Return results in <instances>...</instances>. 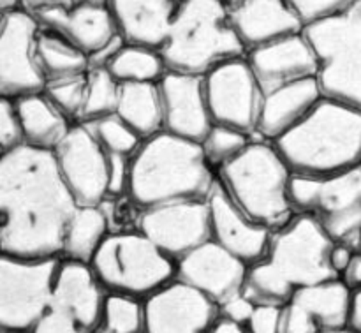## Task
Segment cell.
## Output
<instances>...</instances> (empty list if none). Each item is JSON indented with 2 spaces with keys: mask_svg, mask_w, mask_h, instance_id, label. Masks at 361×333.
<instances>
[{
  "mask_svg": "<svg viewBox=\"0 0 361 333\" xmlns=\"http://www.w3.org/2000/svg\"><path fill=\"white\" fill-rule=\"evenodd\" d=\"M78 205L53 152L27 145L0 159V254L25 260L62 258L67 224Z\"/></svg>",
  "mask_w": 361,
  "mask_h": 333,
  "instance_id": "cell-1",
  "label": "cell"
},
{
  "mask_svg": "<svg viewBox=\"0 0 361 333\" xmlns=\"http://www.w3.org/2000/svg\"><path fill=\"white\" fill-rule=\"evenodd\" d=\"M334 242L310 215L296 214L271 233L263 261L247 270L243 295L256 305L284 307L296 291L338 279L330 265Z\"/></svg>",
  "mask_w": 361,
  "mask_h": 333,
  "instance_id": "cell-2",
  "label": "cell"
},
{
  "mask_svg": "<svg viewBox=\"0 0 361 333\" xmlns=\"http://www.w3.org/2000/svg\"><path fill=\"white\" fill-rule=\"evenodd\" d=\"M217 183L200 143L166 133L141 143L130 159L129 200L141 212L183 201L207 200Z\"/></svg>",
  "mask_w": 361,
  "mask_h": 333,
  "instance_id": "cell-3",
  "label": "cell"
},
{
  "mask_svg": "<svg viewBox=\"0 0 361 333\" xmlns=\"http://www.w3.org/2000/svg\"><path fill=\"white\" fill-rule=\"evenodd\" d=\"M274 147L296 176L323 178L361 166V111L323 99Z\"/></svg>",
  "mask_w": 361,
  "mask_h": 333,
  "instance_id": "cell-4",
  "label": "cell"
},
{
  "mask_svg": "<svg viewBox=\"0 0 361 333\" xmlns=\"http://www.w3.org/2000/svg\"><path fill=\"white\" fill-rule=\"evenodd\" d=\"M293 173L270 141L257 140L217 169L229 200L254 224L275 233L296 215L289 198Z\"/></svg>",
  "mask_w": 361,
  "mask_h": 333,
  "instance_id": "cell-5",
  "label": "cell"
},
{
  "mask_svg": "<svg viewBox=\"0 0 361 333\" xmlns=\"http://www.w3.org/2000/svg\"><path fill=\"white\" fill-rule=\"evenodd\" d=\"M159 52L166 69L194 76H207L215 67L247 55L224 0H197L180 6Z\"/></svg>",
  "mask_w": 361,
  "mask_h": 333,
  "instance_id": "cell-6",
  "label": "cell"
},
{
  "mask_svg": "<svg viewBox=\"0 0 361 333\" xmlns=\"http://www.w3.org/2000/svg\"><path fill=\"white\" fill-rule=\"evenodd\" d=\"M303 35L319 62L316 80L323 97L361 111V0L303 28Z\"/></svg>",
  "mask_w": 361,
  "mask_h": 333,
  "instance_id": "cell-7",
  "label": "cell"
},
{
  "mask_svg": "<svg viewBox=\"0 0 361 333\" xmlns=\"http://www.w3.org/2000/svg\"><path fill=\"white\" fill-rule=\"evenodd\" d=\"M90 268L106 293L137 300H147L176 275L175 261L140 231L109 233Z\"/></svg>",
  "mask_w": 361,
  "mask_h": 333,
  "instance_id": "cell-8",
  "label": "cell"
},
{
  "mask_svg": "<svg viewBox=\"0 0 361 333\" xmlns=\"http://www.w3.org/2000/svg\"><path fill=\"white\" fill-rule=\"evenodd\" d=\"M289 198L296 214L310 215L335 246L361 250V166L338 175H293Z\"/></svg>",
  "mask_w": 361,
  "mask_h": 333,
  "instance_id": "cell-9",
  "label": "cell"
},
{
  "mask_svg": "<svg viewBox=\"0 0 361 333\" xmlns=\"http://www.w3.org/2000/svg\"><path fill=\"white\" fill-rule=\"evenodd\" d=\"M60 261L0 254V333H32L49 305Z\"/></svg>",
  "mask_w": 361,
  "mask_h": 333,
  "instance_id": "cell-10",
  "label": "cell"
},
{
  "mask_svg": "<svg viewBox=\"0 0 361 333\" xmlns=\"http://www.w3.org/2000/svg\"><path fill=\"white\" fill-rule=\"evenodd\" d=\"M106 295L90 265L62 260L48 309L32 333H95Z\"/></svg>",
  "mask_w": 361,
  "mask_h": 333,
  "instance_id": "cell-11",
  "label": "cell"
},
{
  "mask_svg": "<svg viewBox=\"0 0 361 333\" xmlns=\"http://www.w3.org/2000/svg\"><path fill=\"white\" fill-rule=\"evenodd\" d=\"M37 18L18 9L4 13L0 23V95L7 99L41 94L46 80L37 62Z\"/></svg>",
  "mask_w": 361,
  "mask_h": 333,
  "instance_id": "cell-12",
  "label": "cell"
},
{
  "mask_svg": "<svg viewBox=\"0 0 361 333\" xmlns=\"http://www.w3.org/2000/svg\"><path fill=\"white\" fill-rule=\"evenodd\" d=\"M204 94L214 126L256 134L264 94L245 56L210 71L204 76Z\"/></svg>",
  "mask_w": 361,
  "mask_h": 333,
  "instance_id": "cell-13",
  "label": "cell"
},
{
  "mask_svg": "<svg viewBox=\"0 0 361 333\" xmlns=\"http://www.w3.org/2000/svg\"><path fill=\"white\" fill-rule=\"evenodd\" d=\"M56 168L78 207H101L108 198V154L83 123H74L53 150Z\"/></svg>",
  "mask_w": 361,
  "mask_h": 333,
  "instance_id": "cell-14",
  "label": "cell"
},
{
  "mask_svg": "<svg viewBox=\"0 0 361 333\" xmlns=\"http://www.w3.org/2000/svg\"><path fill=\"white\" fill-rule=\"evenodd\" d=\"M137 231L176 263L212 240L207 200L183 201L141 212Z\"/></svg>",
  "mask_w": 361,
  "mask_h": 333,
  "instance_id": "cell-15",
  "label": "cell"
},
{
  "mask_svg": "<svg viewBox=\"0 0 361 333\" xmlns=\"http://www.w3.org/2000/svg\"><path fill=\"white\" fill-rule=\"evenodd\" d=\"M353 291L341 281L321 282L295 293L281 310V333L348 330Z\"/></svg>",
  "mask_w": 361,
  "mask_h": 333,
  "instance_id": "cell-16",
  "label": "cell"
},
{
  "mask_svg": "<svg viewBox=\"0 0 361 333\" xmlns=\"http://www.w3.org/2000/svg\"><path fill=\"white\" fill-rule=\"evenodd\" d=\"M162 108V133L203 143L214 127L204 94V76L168 71L157 83Z\"/></svg>",
  "mask_w": 361,
  "mask_h": 333,
  "instance_id": "cell-17",
  "label": "cell"
},
{
  "mask_svg": "<svg viewBox=\"0 0 361 333\" xmlns=\"http://www.w3.org/2000/svg\"><path fill=\"white\" fill-rule=\"evenodd\" d=\"M145 333H208L219 307L175 279L143 300Z\"/></svg>",
  "mask_w": 361,
  "mask_h": 333,
  "instance_id": "cell-18",
  "label": "cell"
},
{
  "mask_svg": "<svg viewBox=\"0 0 361 333\" xmlns=\"http://www.w3.org/2000/svg\"><path fill=\"white\" fill-rule=\"evenodd\" d=\"M247 270L245 263L210 240L176 261L175 279L219 307L231 296L243 293Z\"/></svg>",
  "mask_w": 361,
  "mask_h": 333,
  "instance_id": "cell-19",
  "label": "cell"
},
{
  "mask_svg": "<svg viewBox=\"0 0 361 333\" xmlns=\"http://www.w3.org/2000/svg\"><path fill=\"white\" fill-rule=\"evenodd\" d=\"M207 203L210 210L212 242L217 243L247 267L263 261L270 247L271 231L247 219L229 200L219 180L208 194Z\"/></svg>",
  "mask_w": 361,
  "mask_h": 333,
  "instance_id": "cell-20",
  "label": "cell"
},
{
  "mask_svg": "<svg viewBox=\"0 0 361 333\" xmlns=\"http://www.w3.org/2000/svg\"><path fill=\"white\" fill-rule=\"evenodd\" d=\"M263 94L317 76L319 62L305 35L296 34L282 41L250 49L245 55Z\"/></svg>",
  "mask_w": 361,
  "mask_h": 333,
  "instance_id": "cell-21",
  "label": "cell"
},
{
  "mask_svg": "<svg viewBox=\"0 0 361 333\" xmlns=\"http://www.w3.org/2000/svg\"><path fill=\"white\" fill-rule=\"evenodd\" d=\"M228 9L247 52L303 32L302 21L286 0H235Z\"/></svg>",
  "mask_w": 361,
  "mask_h": 333,
  "instance_id": "cell-22",
  "label": "cell"
},
{
  "mask_svg": "<svg viewBox=\"0 0 361 333\" xmlns=\"http://www.w3.org/2000/svg\"><path fill=\"white\" fill-rule=\"evenodd\" d=\"M116 32L127 44L161 49L180 9L176 0H109Z\"/></svg>",
  "mask_w": 361,
  "mask_h": 333,
  "instance_id": "cell-23",
  "label": "cell"
},
{
  "mask_svg": "<svg viewBox=\"0 0 361 333\" xmlns=\"http://www.w3.org/2000/svg\"><path fill=\"white\" fill-rule=\"evenodd\" d=\"M42 28L62 35L80 52L90 56L116 35L115 21L108 7L56 6L34 14Z\"/></svg>",
  "mask_w": 361,
  "mask_h": 333,
  "instance_id": "cell-24",
  "label": "cell"
},
{
  "mask_svg": "<svg viewBox=\"0 0 361 333\" xmlns=\"http://www.w3.org/2000/svg\"><path fill=\"white\" fill-rule=\"evenodd\" d=\"M323 99L316 78L264 94L256 134L263 141L274 143L303 122Z\"/></svg>",
  "mask_w": 361,
  "mask_h": 333,
  "instance_id": "cell-25",
  "label": "cell"
},
{
  "mask_svg": "<svg viewBox=\"0 0 361 333\" xmlns=\"http://www.w3.org/2000/svg\"><path fill=\"white\" fill-rule=\"evenodd\" d=\"M14 104L20 119L23 145L30 148L53 152L74 126L46 99L42 92L16 99Z\"/></svg>",
  "mask_w": 361,
  "mask_h": 333,
  "instance_id": "cell-26",
  "label": "cell"
},
{
  "mask_svg": "<svg viewBox=\"0 0 361 333\" xmlns=\"http://www.w3.org/2000/svg\"><path fill=\"white\" fill-rule=\"evenodd\" d=\"M108 229V217L101 207H78L63 233L62 260L90 265L109 236Z\"/></svg>",
  "mask_w": 361,
  "mask_h": 333,
  "instance_id": "cell-27",
  "label": "cell"
},
{
  "mask_svg": "<svg viewBox=\"0 0 361 333\" xmlns=\"http://www.w3.org/2000/svg\"><path fill=\"white\" fill-rule=\"evenodd\" d=\"M116 115L143 141L162 133V108L157 83L120 85Z\"/></svg>",
  "mask_w": 361,
  "mask_h": 333,
  "instance_id": "cell-28",
  "label": "cell"
},
{
  "mask_svg": "<svg viewBox=\"0 0 361 333\" xmlns=\"http://www.w3.org/2000/svg\"><path fill=\"white\" fill-rule=\"evenodd\" d=\"M37 62L46 85L67 78L83 76L88 71V56L55 32L42 28L37 35Z\"/></svg>",
  "mask_w": 361,
  "mask_h": 333,
  "instance_id": "cell-29",
  "label": "cell"
},
{
  "mask_svg": "<svg viewBox=\"0 0 361 333\" xmlns=\"http://www.w3.org/2000/svg\"><path fill=\"white\" fill-rule=\"evenodd\" d=\"M106 71L118 85L159 83L168 73L159 49L127 42L108 63Z\"/></svg>",
  "mask_w": 361,
  "mask_h": 333,
  "instance_id": "cell-30",
  "label": "cell"
},
{
  "mask_svg": "<svg viewBox=\"0 0 361 333\" xmlns=\"http://www.w3.org/2000/svg\"><path fill=\"white\" fill-rule=\"evenodd\" d=\"M83 126L108 155L133 159L143 143V140L116 113L85 122Z\"/></svg>",
  "mask_w": 361,
  "mask_h": 333,
  "instance_id": "cell-31",
  "label": "cell"
},
{
  "mask_svg": "<svg viewBox=\"0 0 361 333\" xmlns=\"http://www.w3.org/2000/svg\"><path fill=\"white\" fill-rule=\"evenodd\" d=\"M120 97V85L109 76L106 69H92L87 74L85 101L81 108L80 122H92L116 113Z\"/></svg>",
  "mask_w": 361,
  "mask_h": 333,
  "instance_id": "cell-32",
  "label": "cell"
},
{
  "mask_svg": "<svg viewBox=\"0 0 361 333\" xmlns=\"http://www.w3.org/2000/svg\"><path fill=\"white\" fill-rule=\"evenodd\" d=\"M95 333H145L143 300L108 293Z\"/></svg>",
  "mask_w": 361,
  "mask_h": 333,
  "instance_id": "cell-33",
  "label": "cell"
},
{
  "mask_svg": "<svg viewBox=\"0 0 361 333\" xmlns=\"http://www.w3.org/2000/svg\"><path fill=\"white\" fill-rule=\"evenodd\" d=\"M250 143L252 138L249 134L224 126H214L201 143V148L208 164L214 169H219L235 161Z\"/></svg>",
  "mask_w": 361,
  "mask_h": 333,
  "instance_id": "cell-34",
  "label": "cell"
},
{
  "mask_svg": "<svg viewBox=\"0 0 361 333\" xmlns=\"http://www.w3.org/2000/svg\"><path fill=\"white\" fill-rule=\"evenodd\" d=\"M88 74V73H87ZM87 74L67 80L51 81L44 87L42 94L49 102L69 120L71 123L80 122L81 108L85 101V88H87Z\"/></svg>",
  "mask_w": 361,
  "mask_h": 333,
  "instance_id": "cell-35",
  "label": "cell"
},
{
  "mask_svg": "<svg viewBox=\"0 0 361 333\" xmlns=\"http://www.w3.org/2000/svg\"><path fill=\"white\" fill-rule=\"evenodd\" d=\"M303 28L330 20L351 7L355 0H286Z\"/></svg>",
  "mask_w": 361,
  "mask_h": 333,
  "instance_id": "cell-36",
  "label": "cell"
},
{
  "mask_svg": "<svg viewBox=\"0 0 361 333\" xmlns=\"http://www.w3.org/2000/svg\"><path fill=\"white\" fill-rule=\"evenodd\" d=\"M23 145L20 119L13 99L0 95V150L2 154L14 150Z\"/></svg>",
  "mask_w": 361,
  "mask_h": 333,
  "instance_id": "cell-37",
  "label": "cell"
},
{
  "mask_svg": "<svg viewBox=\"0 0 361 333\" xmlns=\"http://www.w3.org/2000/svg\"><path fill=\"white\" fill-rule=\"evenodd\" d=\"M108 159H109L108 198L127 196V190H129L130 159L118 157V155H108Z\"/></svg>",
  "mask_w": 361,
  "mask_h": 333,
  "instance_id": "cell-38",
  "label": "cell"
},
{
  "mask_svg": "<svg viewBox=\"0 0 361 333\" xmlns=\"http://www.w3.org/2000/svg\"><path fill=\"white\" fill-rule=\"evenodd\" d=\"M281 310L282 307L256 305L252 317L247 323L249 333H281Z\"/></svg>",
  "mask_w": 361,
  "mask_h": 333,
  "instance_id": "cell-39",
  "label": "cell"
},
{
  "mask_svg": "<svg viewBox=\"0 0 361 333\" xmlns=\"http://www.w3.org/2000/svg\"><path fill=\"white\" fill-rule=\"evenodd\" d=\"M254 309H256V303L250 298H247L243 293L240 295L231 296L229 300H226L224 303L219 305V316L224 317V320L233 321V323H238L247 327V323L252 317Z\"/></svg>",
  "mask_w": 361,
  "mask_h": 333,
  "instance_id": "cell-40",
  "label": "cell"
},
{
  "mask_svg": "<svg viewBox=\"0 0 361 333\" xmlns=\"http://www.w3.org/2000/svg\"><path fill=\"white\" fill-rule=\"evenodd\" d=\"M123 46H126V39L120 34L113 35L102 48H99L97 52L88 56V69H106Z\"/></svg>",
  "mask_w": 361,
  "mask_h": 333,
  "instance_id": "cell-41",
  "label": "cell"
},
{
  "mask_svg": "<svg viewBox=\"0 0 361 333\" xmlns=\"http://www.w3.org/2000/svg\"><path fill=\"white\" fill-rule=\"evenodd\" d=\"M356 253H358V250L351 249V247L335 246V243H334V249H331V253H330V265H331V268H334V272L338 275V277H341L342 272L348 268V265L351 263L353 256H355Z\"/></svg>",
  "mask_w": 361,
  "mask_h": 333,
  "instance_id": "cell-42",
  "label": "cell"
},
{
  "mask_svg": "<svg viewBox=\"0 0 361 333\" xmlns=\"http://www.w3.org/2000/svg\"><path fill=\"white\" fill-rule=\"evenodd\" d=\"M338 279H341L351 291H358V289H361V250H358V253L353 256L351 263L348 265V268L342 272V275Z\"/></svg>",
  "mask_w": 361,
  "mask_h": 333,
  "instance_id": "cell-43",
  "label": "cell"
},
{
  "mask_svg": "<svg viewBox=\"0 0 361 333\" xmlns=\"http://www.w3.org/2000/svg\"><path fill=\"white\" fill-rule=\"evenodd\" d=\"M71 0H20V7L25 9L27 13L35 14L39 11L49 9V7L56 6H69Z\"/></svg>",
  "mask_w": 361,
  "mask_h": 333,
  "instance_id": "cell-44",
  "label": "cell"
},
{
  "mask_svg": "<svg viewBox=\"0 0 361 333\" xmlns=\"http://www.w3.org/2000/svg\"><path fill=\"white\" fill-rule=\"evenodd\" d=\"M348 330H351L353 333H361V289L353 291Z\"/></svg>",
  "mask_w": 361,
  "mask_h": 333,
  "instance_id": "cell-45",
  "label": "cell"
},
{
  "mask_svg": "<svg viewBox=\"0 0 361 333\" xmlns=\"http://www.w3.org/2000/svg\"><path fill=\"white\" fill-rule=\"evenodd\" d=\"M208 333H249V332H247V328L243 327V325L233 323V321L224 320V317L219 316L217 320H215V323L212 325L210 332Z\"/></svg>",
  "mask_w": 361,
  "mask_h": 333,
  "instance_id": "cell-46",
  "label": "cell"
},
{
  "mask_svg": "<svg viewBox=\"0 0 361 333\" xmlns=\"http://www.w3.org/2000/svg\"><path fill=\"white\" fill-rule=\"evenodd\" d=\"M73 6H87V7H108L109 0H71Z\"/></svg>",
  "mask_w": 361,
  "mask_h": 333,
  "instance_id": "cell-47",
  "label": "cell"
},
{
  "mask_svg": "<svg viewBox=\"0 0 361 333\" xmlns=\"http://www.w3.org/2000/svg\"><path fill=\"white\" fill-rule=\"evenodd\" d=\"M20 7V0H0V13H9Z\"/></svg>",
  "mask_w": 361,
  "mask_h": 333,
  "instance_id": "cell-48",
  "label": "cell"
},
{
  "mask_svg": "<svg viewBox=\"0 0 361 333\" xmlns=\"http://www.w3.org/2000/svg\"><path fill=\"white\" fill-rule=\"evenodd\" d=\"M176 2L180 4V6H183V4H190V2H197V0H176Z\"/></svg>",
  "mask_w": 361,
  "mask_h": 333,
  "instance_id": "cell-49",
  "label": "cell"
},
{
  "mask_svg": "<svg viewBox=\"0 0 361 333\" xmlns=\"http://www.w3.org/2000/svg\"><path fill=\"white\" fill-rule=\"evenodd\" d=\"M331 333H353L351 330H341V332H331Z\"/></svg>",
  "mask_w": 361,
  "mask_h": 333,
  "instance_id": "cell-50",
  "label": "cell"
},
{
  "mask_svg": "<svg viewBox=\"0 0 361 333\" xmlns=\"http://www.w3.org/2000/svg\"><path fill=\"white\" fill-rule=\"evenodd\" d=\"M2 18H4V13H0V23H2Z\"/></svg>",
  "mask_w": 361,
  "mask_h": 333,
  "instance_id": "cell-51",
  "label": "cell"
},
{
  "mask_svg": "<svg viewBox=\"0 0 361 333\" xmlns=\"http://www.w3.org/2000/svg\"><path fill=\"white\" fill-rule=\"evenodd\" d=\"M2 155H4V154H2V150H0V159H2Z\"/></svg>",
  "mask_w": 361,
  "mask_h": 333,
  "instance_id": "cell-52",
  "label": "cell"
}]
</instances>
